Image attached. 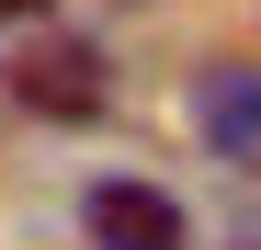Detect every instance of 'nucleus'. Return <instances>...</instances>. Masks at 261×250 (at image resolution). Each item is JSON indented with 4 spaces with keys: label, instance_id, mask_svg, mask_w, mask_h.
I'll use <instances>...</instances> for the list:
<instances>
[{
    "label": "nucleus",
    "instance_id": "3",
    "mask_svg": "<svg viewBox=\"0 0 261 250\" xmlns=\"http://www.w3.org/2000/svg\"><path fill=\"white\" fill-rule=\"evenodd\" d=\"M193 125L216 159H261V68H204L193 80Z\"/></svg>",
    "mask_w": 261,
    "mask_h": 250
},
{
    "label": "nucleus",
    "instance_id": "1",
    "mask_svg": "<svg viewBox=\"0 0 261 250\" xmlns=\"http://www.w3.org/2000/svg\"><path fill=\"white\" fill-rule=\"evenodd\" d=\"M12 103H23V114H46V125L102 114V46H80V34L23 46V57H12Z\"/></svg>",
    "mask_w": 261,
    "mask_h": 250
},
{
    "label": "nucleus",
    "instance_id": "4",
    "mask_svg": "<svg viewBox=\"0 0 261 250\" xmlns=\"http://www.w3.org/2000/svg\"><path fill=\"white\" fill-rule=\"evenodd\" d=\"M0 23H46V0H0Z\"/></svg>",
    "mask_w": 261,
    "mask_h": 250
},
{
    "label": "nucleus",
    "instance_id": "2",
    "mask_svg": "<svg viewBox=\"0 0 261 250\" xmlns=\"http://www.w3.org/2000/svg\"><path fill=\"white\" fill-rule=\"evenodd\" d=\"M80 228H91V250H182V205H170L159 182H91L80 193Z\"/></svg>",
    "mask_w": 261,
    "mask_h": 250
}]
</instances>
